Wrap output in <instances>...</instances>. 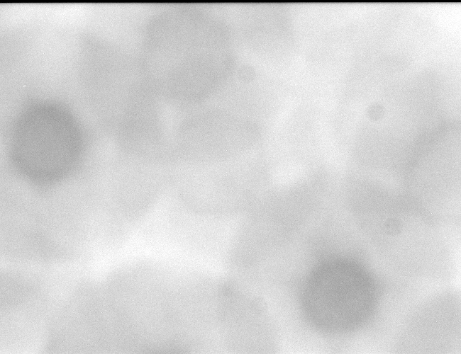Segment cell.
<instances>
[{"label": "cell", "instance_id": "1", "mask_svg": "<svg viewBox=\"0 0 461 354\" xmlns=\"http://www.w3.org/2000/svg\"><path fill=\"white\" fill-rule=\"evenodd\" d=\"M377 300L375 283L367 270L346 258H331L318 264L303 285L301 307L318 329L342 333L363 324Z\"/></svg>", "mask_w": 461, "mask_h": 354}, {"label": "cell", "instance_id": "2", "mask_svg": "<svg viewBox=\"0 0 461 354\" xmlns=\"http://www.w3.org/2000/svg\"><path fill=\"white\" fill-rule=\"evenodd\" d=\"M253 139L249 125L220 113H196L181 122L175 132L174 169L199 168L238 161Z\"/></svg>", "mask_w": 461, "mask_h": 354}, {"label": "cell", "instance_id": "3", "mask_svg": "<svg viewBox=\"0 0 461 354\" xmlns=\"http://www.w3.org/2000/svg\"><path fill=\"white\" fill-rule=\"evenodd\" d=\"M33 115L20 130L16 166L33 181L53 183L67 176L75 165L72 125L55 112Z\"/></svg>", "mask_w": 461, "mask_h": 354}, {"label": "cell", "instance_id": "4", "mask_svg": "<svg viewBox=\"0 0 461 354\" xmlns=\"http://www.w3.org/2000/svg\"><path fill=\"white\" fill-rule=\"evenodd\" d=\"M258 165L238 161L200 168L173 169L170 189L187 207L213 197L248 195L266 183Z\"/></svg>", "mask_w": 461, "mask_h": 354}]
</instances>
